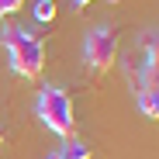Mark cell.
Returning <instances> with one entry per match:
<instances>
[{"instance_id": "6da1fadb", "label": "cell", "mask_w": 159, "mask_h": 159, "mask_svg": "<svg viewBox=\"0 0 159 159\" xmlns=\"http://www.w3.org/2000/svg\"><path fill=\"white\" fill-rule=\"evenodd\" d=\"M128 80L139 93L145 118H159V31H149L135 42L128 56Z\"/></svg>"}, {"instance_id": "7a4b0ae2", "label": "cell", "mask_w": 159, "mask_h": 159, "mask_svg": "<svg viewBox=\"0 0 159 159\" xmlns=\"http://www.w3.org/2000/svg\"><path fill=\"white\" fill-rule=\"evenodd\" d=\"M4 45H7V52H11V69H14L17 76L35 80V76L45 69V48H42V42H38L31 31L7 28V31H4Z\"/></svg>"}, {"instance_id": "3957f363", "label": "cell", "mask_w": 159, "mask_h": 159, "mask_svg": "<svg viewBox=\"0 0 159 159\" xmlns=\"http://www.w3.org/2000/svg\"><path fill=\"white\" fill-rule=\"evenodd\" d=\"M38 118L45 121L48 131L56 135H73V104H69V93L62 87H42L38 93Z\"/></svg>"}, {"instance_id": "277c9868", "label": "cell", "mask_w": 159, "mask_h": 159, "mask_svg": "<svg viewBox=\"0 0 159 159\" xmlns=\"http://www.w3.org/2000/svg\"><path fill=\"white\" fill-rule=\"evenodd\" d=\"M118 59V35L114 28H107V24H100V28H93L83 42V62L93 69V73H104L111 69Z\"/></svg>"}, {"instance_id": "5b68a950", "label": "cell", "mask_w": 159, "mask_h": 159, "mask_svg": "<svg viewBox=\"0 0 159 159\" xmlns=\"http://www.w3.org/2000/svg\"><path fill=\"white\" fill-rule=\"evenodd\" d=\"M62 159H90V149H87V142L69 139V142L62 145Z\"/></svg>"}, {"instance_id": "8992f818", "label": "cell", "mask_w": 159, "mask_h": 159, "mask_svg": "<svg viewBox=\"0 0 159 159\" xmlns=\"http://www.w3.org/2000/svg\"><path fill=\"white\" fill-rule=\"evenodd\" d=\"M35 17L42 24H48L52 17H56V0H38V4H35Z\"/></svg>"}, {"instance_id": "52a82bcc", "label": "cell", "mask_w": 159, "mask_h": 159, "mask_svg": "<svg viewBox=\"0 0 159 159\" xmlns=\"http://www.w3.org/2000/svg\"><path fill=\"white\" fill-rule=\"evenodd\" d=\"M21 4H24V0H0V17H7V14L21 11Z\"/></svg>"}, {"instance_id": "ba28073f", "label": "cell", "mask_w": 159, "mask_h": 159, "mask_svg": "<svg viewBox=\"0 0 159 159\" xmlns=\"http://www.w3.org/2000/svg\"><path fill=\"white\" fill-rule=\"evenodd\" d=\"M48 159H62V152H48Z\"/></svg>"}, {"instance_id": "9c48e42d", "label": "cell", "mask_w": 159, "mask_h": 159, "mask_svg": "<svg viewBox=\"0 0 159 159\" xmlns=\"http://www.w3.org/2000/svg\"><path fill=\"white\" fill-rule=\"evenodd\" d=\"M87 4H90V0H76V7H87Z\"/></svg>"}, {"instance_id": "30bf717a", "label": "cell", "mask_w": 159, "mask_h": 159, "mask_svg": "<svg viewBox=\"0 0 159 159\" xmlns=\"http://www.w3.org/2000/svg\"><path fill=\"white\" fill-rule=\"evenodd\" d=\"M0 142H4V128H0Z\"/></svg>"}]
</instances>
